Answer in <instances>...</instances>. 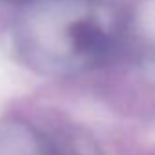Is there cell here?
I'll return each mask as SVG.
<instances>
[{
	"label": "cell",
	"instance_id": "obj_1",
	"mask_svg": "<svg viewBox=\"0 0 155 155\" xmlns=\"http://www.w3.org/2000/svg\"><path fill=\"white\" fill-rule=\"evenodd\" d=\"M73 38H75V42H77V46L79 48H86V49H90V48H95L97 46V42L101 40V33L93 28V26H90V24H77L75 28H73Z\"/></svg>",
	"mask_w": 155,
	"mask_h": 155
}]
</instances>
